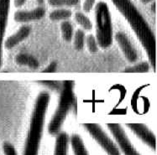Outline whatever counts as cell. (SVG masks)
Segmentation results:
<instances>
[{
    "mask_svg": "<svg viewBox=\"0 0 157 155\" xmlns=\"http://www.w3.org/2000/svg\"><path fill=\"white\" fill-rule=\"evenodd\" d=\"M61 32L62 38L67 41L70 42L73 38V26L71 24V23L65 20L61 24Z\"/></svg>",
    "mask_w": 157,
    "mask_h": 155,
    "instance_id": "16",
    "label": "cell"
},
{
    "mask_svg": "<svg viewBox=\"0 0 157 155\" xmlns=\"http://www.w3.org/2000/svg\"><path fill=\"white\" fill-rule=\"evenodd\" d=\"M49 101L50 94L46 91L41 92L36 99L30 120V126L26 139L24 155H38Z\"/></svg>",
    "mask_w": 157,
    "mask_h": 155,
    "instance_id": "2",
    "label": "cell"
},
{
    "mask_svg": "<svg viewBox=\"0 0 157 155\" xmlns=\"http://www.w3.org/2000/svg\"><path fill=\"white\" fill-rule=\"evenodd\" d=\"M86 44H87V49L91 53H96L98 50V45L97 42V39L95 36L93 35H90L86 39Z\"/></svg>",
    "mask_w": 157,
    "mask_h": 155,
    "instance_id": "20",
    "label": "cell"
},
{
    "mask_svg": "<svg viewBox=\"0 0 157 155\" xmlns=\"http://www.w3.org/2000/svg\"><path fill=\"white\" fill-rule=\"evenodd\" d=\"M140 1L143 4H147V3H150L151 2H152L153 0H140Z\"/></svg>",
    "mask_w": 157,
    "mask_h": 155,
    "instance_id": "26",
    "label": "cell"
},
{
    "mask_svg": "<svg viewBox=\"0 0 157 155\" xmlns=\"http://www.w3.org/2000/svg\"><path fill=\"white\" fill-rule=\"evenodd\" d=\"M31 32V28L29 25H24L20 27L16 33L10 36L6 41L4 42V47L7 50H11L13 47H15L21 43L23 40H25L26 38H28L29 34Z\"/></svg>",
    "mask_w": 157,
    "mask_h": 155,
    "instance_id": "11",
    "label": "cell"
},
{
    "mask_svg": "<svg viewBox=\"0 0 157 155\" xmlns=\"http://www.w3.org/2000/svg\"><path fill=\"white\" fill-rule=\"evenodd\" d=\"M48 3L55 8H62L66 7V0H48Z\"/></svg>",
    "mask_w": 157,
    "mask_h": 155,
    "instance_id": "23",
    "label": "cell"
},
{
    "mask_svg": "<svg viewBox=\"0 0 157 155\" xmlns=\"http://www.w3.org/2000/svg\"><path fill=\"white\" fill-rule=\"evenodd\" d=\"M96 39L101 48H109L113 43V26L109 8L105 2H99L95 7Z\"/></svg>",
    "mask_w": 157,
    "mask_h": 155,
    "instance_id": "4",
    "label": "cell"
},
{
    "mask_svg": "<svg viewBox=\"0 0 157 155\" xmlns=\"http://www.w3.org/2000/svg\"><path fill=\"white\" fill-rule=\"evenodd\" d=\"M150 70V64L147 62H142L138 65L127 68L124 72L128 73H145Z\"/></svg>",
    "mask_w": 157,
    "mask_h": 155,
    "instance_id": "19",
    "label": "cell"
},
{
    "mask_svg": "<svg viewBox=\"0 0 157 155\" xmlns=\"http://www.w3.org/2000/svg\"><path fill=\"white\" fill-rule=\"evenodd\" d=\"M75 20L85 30H91L93 29V24L89 18L82 12H77L75 13Z\"/></svg>",
    "mask_w": 157,
    "mask_h": 155,
    "instance_id": "17",
    "label": "cell"
},
{
    "mask_svg": "<svg viewBox=\"0 0 157 155\" xmlns=\"http://www.w3.org/2000/svg\"><path fill=\"white\" fill-rule=\"evenodd\" d=\"M15 62L18 65H25L31 69H37L39 67V61L29 54H19L15 57Z\"/></svg>",
    "mask_w": 157,
    "mask_h": 155,
    "instance_id": "13",
    "label": "cell"
},
{
    "mask_svg": "<svg viewBox=\"0 0 157 155\" xmlns=\"http://www.w3.org/2000/svg\"><path fill=\"white\" fill-rule=\"evenodd\" d=\"M80 2L81 0H66V7L77 6Z\"/></svg>",
    "mask_w": 157,
    "mask_h": 155,
    "instance_id": "25",
    "label": "cell"
},
{
    "mask_svg": "<svg viewBox=\"0 0 157 155\" xmlns=\"http://www.w3.org/2000/svg\"><path fill=\"white\" fill-rule=\"evenodd\" d=\"M56 67H57V64H56V62H52V64H50L47 67L45 68V70L43 71V72H45V73L55 72L56 70Z\"/></svg>",
    "mask_w": 157,
    "mask_h": 155,
    "instance_id": "24",
    "label": "cell"
},
{
    "mask_svg": "<svg viewBox=\"0 0 157 155\" xmlns=\"http://www.w3.org/2000/svg\"><path fill=\"white\" fill-rule=\"evenodd\" d=\"M115 39L119 48L121 49V50L124 53L126 60L130 63L136 61L138 59V54L127 35L122 32L116 33Z\"/></svg>",
    "mask_w": 157,
    "mask_h": 155,
    "instance_id": "7",
    "label": "cell"
},
{
    "mask_svg": "<svg viewBox=\"0 0 157 155\" xmlns=\"http://www.w3.org/2000/svg\"><path fill=\"white\" fill-rule=\"evenodd\" d=\"M72 15V13L70 9H63V8H59L53 10L49 14L50 20L52 21H65L67 20Z\"/></svg>",
    "mask_w": 157,
    "mask_h": 155,
    "instance_id": "15",
    "label": "cell"
},
{
    "mask_svg": "<svg viewBox=\"0 0 157 155\" xmlns=\"http://www.w3.org/2000/svg\"><path fill=\"white\" fill-rule=\"evenodd\" d=\"M71 143L75 155H88L87 149L84 146L83 141L79 135L74 134L71 136Z\"/></svg>",
    "mask_w": 157,
    "mask_h": 155,
    "instance_id": "14",
    "label": "cell"
},
{
    "mask_svg": "<svg viewBox=\"0 0 157 155\" xmlns=\"http://www.w3.org/2000/svg\"><path fill=\"white\" fill-rule=\"evenodd\" d=\"M84 127L87 130V132L92 135L93 138L98 142L105 152L109 155H120L119 149L114 144L109 136L107 135L103 128L96 123H85Z\"/></svg>",
    "mask_w": 157,
    "mask_h": 155,
    "instance_id": "5",
    "label": "cell"
},
{
    "mask_svg": "<svg viewBox=\"0 0 157 155\" xmlns=\"http://www.w3.org/2000/svg\"><path fill=\"white\" fill-rule=\"evenodd\" d=\"M85 33L82 29H77L74 34L73 38V46L75 50H82L85 45Z\"/></svg>",
    "mask_w": 157,
    "mask_h": 155,
    "instance_id": "18",
    "label": "cell"
},
{
    "mask_svg": "<svg viewBox=\"0 0 157 155\" xmlns=\"http://www.w3.org/2000/svg\"><path fill=\"white\" fill-rule=\"evenodd\" d=\"M109 129L112 133L113 136L118 142L124 155H140L133 147L129 139L126 135L124 130L123 129L121 125L118 123H109L107 124Z\"/></svg>",
    "mask_w": 157,
    "mask_h": 155,
    "instance_id": "6",
    "label": "cell"
},
{
    "mask_svg": "<svg viewBox=\"0 0 157 155\" xmlns=\"http://www.w3.org/2000/svg\"><path fill=\"white\" fill-rule=\"evenodd\" d=\"M69 138L66 133H59L56 141L54 155H67Z\"/></svg>",
    "mask_w": 157,
    "mask_h": 155,
    "instance_id": "12",
    "label": "cell"
},
{
    "mask_svg": "<svg viewBox=\"0 0 157 155\" xmlns=\"http://www.w3.org/2000/svg\"><path fill=\"white\" fill-rule=\"evenodd\" d=\"M45 9L44 7L39 6L31 10H18L14 13V20L18 23H29L41 20L45 16Z\"/></svg>",
    "mask_w": 157,
    "mask_h": 155,
    "instance_id": "10",
    "label": "cell"
},
{
    "mask_svg": "<svg viewBox=\"0 0 157 155\" xmlns=\"http://www.w3.org/2000/svg\"><path fill=\"white\" fill-rule=\"evenodd\" d=\"M96 0H84L83 3V10L87 13H89L93 9Z\"/></svg>",
    "mask_w": 157,
    "mask_h": 155,
    "instance_id": "22",
    "label": "cell"
},
{
    "mask_svg": "<svg viewBox=\"0 0 157 155\" xmlns=\"http://www.w3.org/2000/svg\"><path fill=\"white\" fill-rule=\"evenodd\" d=\"M74 101V81H65L62 83L61 95L56 113L49 123L48 132L52 135L58 134L70 112Z\"/></svg>",
    "mask_w": 157,
    "mask_h": 155,
    "instance_id": "3",
    "label": "cell"
},
{
    "mask_svg": "<svg viewBox=\"0 0 157 155\" xmlns=\"http://www.w3.org/2000/svg\"><path fill=\"white\" fill-rule=\"evenodd\" d=\"M10 0H0V67L3 57V41L8 24L10 13Z\"/></svg>",
    "mask_w": 157,
    "mask_h": 155,
    "instance_id": "9",
    "label": "cell"
},
{
    "mask_svg": "<svg viewBox=\"0 0 157 155\" xmlns=\"http://www.w3.org/2000/svg\"><path fill=\"white\" fill-rule=\"evenodd\" d=\"M127 127L133 131V133L138 136L139 138L151 149L155 150L156 148V139L155 136L153 134L147 127L142 123H128Z\"/></svg>",
    "mask_w": 157,
    "mask_h": 155,
    "instance_id": "8",
    "label": "cell"
},
{
    "mask_svg": "<svg viewBox=\"0 0 157 155\" xmlns=\"http://www.w3.org/2000/svg\"><path fill=\"white\" fill-rule=\"evenodd\" d=\"M119 13L134 30L148 55L150 64L155 70L156 41L152 29L131 0H111Z\"/></svg>",
    "mask_w": 157,
    "mask_h": 155,
    "instance_id": "1",
    "label": "cell"
},
{
    "mask_svg": "<svg viewBox=\"0 0 157 155\" xmlns=\"http://www.w3.org/2000/svg\"><path fill=\"white\" fill-rule=\"evenodd\" d=\"M36 1H37V3H38L40 5V6H41V4H43V3H44V1H45V0H36Z\"/></svg>",
    "mask_w": 157,
    "mask_h": 155,
    "instance_id": "27",
    "label": "cell"
},
{
    "mask_svg": "<svg viewBox=\"0 0 157 155\" xmlns=\"http://www.w3.org/2000/svg\"><path fill=\"white\" fill-rule=\"evenodd\" d=\"M3 149L4 155H18L17 154L16 150L14 149V147L11 143H10V142H4L3 143Z\"/></svg>",
    "mask_w": 157,
    "mask_h": 155,
    "instance_id": "21",
    "label": "cell"
}]
</instances>
